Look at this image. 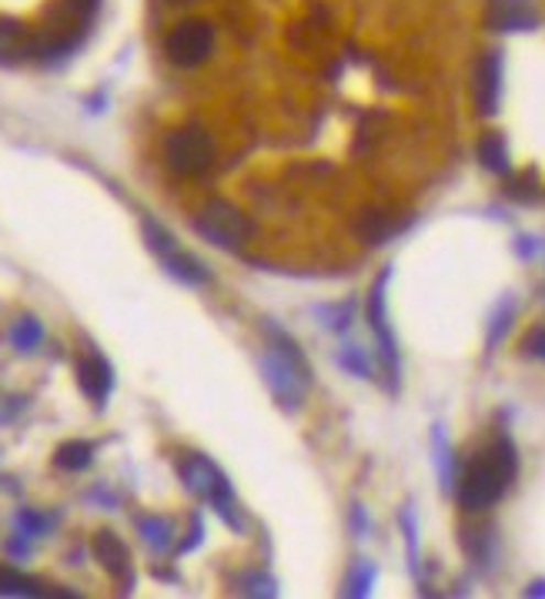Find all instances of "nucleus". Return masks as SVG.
<instances>
[{
	"instance_id": "0eeeda50",
	"label": "nucleus",
	"mask_w": 545,
	"mask_h": 599,
	"mask_svg": "<svg viewBox=\"0 0 545 599\" xmlns=\"http://www.w3.org/2000/svg\"><path fill=\"white\" fill-rule=\"evenodd\" d=\"M389 279H392V269H385L372 292H369V305H366V318L379 338V352H382V366L392 379V392L399 389V372H402V362H399V341H395V331L389 325V308H385V288H389Z\"/></svg>"
},
{
	"instance_id": "f3484780",
	"label": "nucleus",
	"mask_w": 545,
	"mask_h": 599,
	"mask_svg": "<svg viewBox=\"0 0 545 599\" xmlns=\"http://www.w3.org/2000/svg\"><path fill=\"white\" fill-rule=\"evenodd\" d=\"M11 341H14V349H18V352H34V349L41 346V341H44V325H41L34 315H24V318L14 322Z\"/></svg>"
},
{
	"instance_id": "423d86ee",
	"label": "nucleus",
	"mask_w": 545,
	"mask_h": 599,
	"mask_svg": "<svg viewBox=\"0 0 545 599\" xmlns=\"http://www.w3.org/2000/svg\"><path fill=\"white\" fill-rule=\"evenodd\" d=\"M195 231H198L208 244H215V248H221V251H238V248H244L248 238H251V221H248L231 202L215 198V202L201 205V211L195 215Z\"/></svg>"
},
{
	"instance_id": "a211bd4d",
	"label": "nucleus",
	"mask_w": 545,
	"mask_h": 599,
	"mask_svg": "<svg viewBox=\"0 0 545 599\" xmlns=\"http://www.w3.org/2000/svg\"><path fill=\"white\" fill-rule=\"evenodd\" d=\"M138 530H141V540H144L151 549H157V553L171 549L174 526H171L167 520H161V516H144V520L138 523Z\"/></svg>"
},
{
	"instance_id": "c756f323",
	"label": "nucleus",
	"mask_w": 545,
	"mask_h": 599,
	"mask_svg": "<svg viewBox=\"0 0 545 599\" xmlns=\"http://www.w3.org/2000/svg\"><path fill=\"white\" fill-rule=\"evenodd\" d=\"M171 4H188V0H171Z\"/></svg>"
},
{
	"instance_id": "5701e85b",
	"label": "nucleus",
	"mask_w": 545,
	"mask_h": 599,
	"mask_svg": "<svg viewBox=\"0 0 545 599\" xmlns=\"http://www.w3.org/2000/svg\"><path fill=\"white\" fill-rule=\"evenodd\" d=\"M18 533L28 536V540L44 536V533H47V520L41 516V512H34V509H21V512H18Z\"/></svg>"
},
{
	"instance_id": "c85d7f7f",
	"label": "nucleus",
	"mask_w": 545,
	"mask_h": 599,
	"mask_svg": "<svg viewBox=\"0 0 545 599\" xmlns=\"http://www.w3.org/2000/svg\"><path fill=\"white\" fill-rule=\"evenodd\" d=\"M525 596H545V579H538V582L525 586Z\"/></svg>"
},
{
	"instance_id": "a878e982",
	"label": "nucleus",
	"mask_w": 545,
	"mask_h": 599,
	"mask_svg": "<svg viewBox=\"0 0 545 599\" xmlns=\"http://www.w3.org/2000/svg\"><path fill=\"white\" fill-rule=\"evenodd\" d=\"M241 582H248V586H241V592H248V596H275L279 589H275V579H268V576H241Z\"/></svg>"
},
{
	"instance_id": "2eb2a0df",
	"label": "nucleus",
	"mask_w": 545,
	"mask_h": 599,
	"mask_svg": "<svg viewBox=\"0 0 545 599\" xmlns=\"http://www.w3.org/2000/svg\"><path fill=\"white\" fill-rule=\"evenodd\" d=\"M44 592H51V589H44L41 579L0 563V596H44Z\"/></svg>"
},
{
	"instance_id": "393cba45",
	"label": "nucleus",
	"mask_w": 545,
	"mask_h": 599,
	"mask_svg": "<svg viewBox=\"0 0 545 599\" xmlns=\"http://www.w3.org/2000/svg\"><path fill=\"white\" fill-rule=\"evenodd\" d=\"M402 530H405V540H408V556H412L408 563H412V569L418 573V536H415L418 530H415V516H412V509H405V512H402Z\"/></svg>"
},
{
	"instance_id": "1a4fd4ad",
	"label": "nucleus",
	"mask_w": 545,
	"mask_h": 599,
	"mask_svg": "<svg viewBox=\"0 0 545 599\" xmlns=\"http://www.w3.org/2000/svg\"><path fill=\"white\" fill-rule=\"evenodd\" d=\"M502 105V54L489 51L476 67V111L482 118L499 115Z\"/></svg>"
},
{
	"instance_id": "ddd939ff",
	"label": "nucleus",
	"mask_w": 545,
	"mask_h": 599,
	"mask_svg": "<svg viewBox=\"0 0 545 599\" xmlns=\"http://www.w3.org/2000/svg\"><path fill=\"white\" fill-rule=\"evenodd\" d=\"M476 154H479V164L486 171H492V175H509L512 171V157H509V144L499 131H489L479 138L476 144Z\"/></svg>"
},
{
	"instance_id": "4be33fe9",
	"label": "nucleus",
	"mask_w": 545,
	"mask_h": 599,
	"mask_svg": "<svg viewBox=\"0 0 545 599\" xmlns=\"http://www.w3.org/2000/svg\"><path fill=\"white\" fill-rule=\"evenodd\" d=\"M338 366L348 369V372L358 375V379H372V366H369L366 352H361L358 346H345V349L338 352Z\"/></svg>"
},
{
	"instance_id": "9d476101",
	"label": "nucleus",
	"mask_w": 545,
	"mask_h": 599,
	"mask_svg": "<svg viewBox=\"0 0 545 599\" xmlns=\"http://www.w3.org/2000/svg\"><path fill=\"white\" fill-rule=\"evenodd\" d=\"M95 556H98V563L121 582V589L128 592L131 586H134V569H131V553H128V546H124V540L118 536V533H111V530H101L98 536H95Z\"/></svg>"
},
{
	"instance_id": "39448f33",
	"label": "nucleus",
	"mask_w": 545,
	"mask_h": 599,
	"mask_svg": "<svg viewBox=\"0 0 545 599\" xmlns=\"http://www.w3.org/2000/svg\"><path fill=\"white\" fill-rule=\"evenodd\" d=\"M164 161H167V167L174 171V175H185V178L205 175V171L215 164V141L198 124L177 128L164 141Z\"/></svg>"
},
{
	"instance_id": "bb28decb",
	"label": "nucleus",
	"mask_w": 545,
	"mask_h": 599,
	"mask_svg": "<svg viewBox=\"0 0 545 599\" xmlns=\"http://www.w3.org/2000/svg\"><path fill=\"white\" fill-rule=\"evenodd\" d=\"M525 352L545 362V328H535V331L525 338Z\"/></svg>"
},
{
	"instance_id": "aec40b11",
	"label": "nucleus",
	"mask_w": 545,
	"mask_h": 599,
	"mask_svg": "<svg viewBox=\"0 0 545 599\" xmlns=\"http://www.w3.org/2000/svg\"><path fill=\"white\" fill-rule=\"evenodd\" d=\"M372 582H375V566L358 559L355 569L348 573V582H345V596H369L372 592Z\"/></svg>"
},
{
	"instance_id": "7ed1b4c3",
	"label": "nucleus",
	"mask_w": 545,
	"mask_h": 599,
	"mask_svg": "<svg viewBox=\"0 0 545 599\" xmlns=\"http://www.w3.org/2000/svg\"><path fill=\"white\" fill-rule=\"evenodd\" d=\"M177 472H181V482L188 486V492H195L198 499H208V502L218 509V516H221L231 530H238V533L244 530L241 512H238V499H235V489H231L228 476L221 472V466H215V462H211L208 456H201V453H192V456L181 459Z\"/></svg>"
},
{
	"instance_id": "cd10ccee",
	"label": "nucleus",
	"mask_w": 545,
	"mask_h": 599,
	"mask_svg": "<svg viewBox=\"0 0 545 599\" xmlns=\"http://www.w3.org/2000/svg\"><path fill=\"white\" fill-rule=\"evenodd\" d=\"M201 536H205V526H201V516H195V520H192V540H188V543H181L177 549H181V553L195 549V546L201 543Z\"/></svg>"
},
{
	"instance_id": "6e6552de",
	"label": "nucleus",
	"mask_w": 545,
	"mask_h": 599,
	"mask_svg": "<svg viewBox=\"0 0 545 599\" xmlns=\"http://www.w3.org/2000/svg\"><path fill=\"white\" fill-rule=\"evenodd\" d=\"M164 51H167L171 64H177V67H198L215 51V28L208 21H181L167 34Z\"/></svg>"
},
{
	"instance_id": "b1692460",
	"label": "nucleus",
	"mask_w": 545,
	"mask_h": 599,
	"mask_svg": "<svg viewBox=\"0 0 545 599\" xmlns=\"http://www.w3.org/2000/svg\"><path fill=\"white\" fill-rule=\"evenodd\" d=\"M21 41H24V31L14 21H0V61L21 51Z\"/></svg>"
},
{
	"instance_id": "4468645a",
	"label": "nucleus",
	"mask_w": 545,
	"mask_h": 599,
	"mask_svg": "<svg viewBox=\"0 0 545 599\" xmlns=\"http://www.w3.org/2000/svg\"><path fill=\"white\" fill-rule=\"evenodd\" d=\"M405 228H408V221L392 218L389 211H369L366 218L358 221V235L366 238L369 244H382V241L395 238V235H399V231H405Z\"/></svg>"
},
{
	"instance_id": "9b49d317",
	"label": "nucleus",
	"mask_w": 545,
	"mask_h": 599,
	"mask_svg": "<svg viewBox=\"0 0 545 599\" xmlns=\"http://www.w3.org/2000/svg\"><path fill=\"white\" fill-rule=\"evenodd\" d=\"M77 382H80V392L95 402V405H105L111 389H115V369L105 356L90 352L77 362Z\"/></svg>"
},
{
	"instance_id": "f257e3e1",
	"label": "nucleus",
	"mask_w": 545,
	"mask_h": 599,
	"mask_svg": "<svg viewBox=\"0 0 545 599\" xmlns=\"http://www.w3.org/2000/svg\"><path fill=\"white\" fill-rule=\"evenodd\" d=\"M515 476H519V453H515V443H512L509 436H499V439H495L482 456H476V459L469 462V469L462 472L459 489H456L459 505H462L466 512H486V509H492V505L505 495V489L515 482Z\"/></svg>"
},
{
	"instance_id": "dca6fc26",
	"label": "nucleus",
	"mask_w": 545,
	"mask_h": 599,
	"mask_svg": "<svg viewBox=\"0 0 545 599\" xmlns=\"http://www.w3.org/2000/svg\"><path fill=\"white\" fill-rule=\"evenodd\" d=\"M90 462H95V446H90V443H64L54 453V466L64 469V472H80Z\"/></svg>"
},
{
	"instance_id": "20e7f679",
	"label": "nucleus",
	"mask_w": 545,
	"mask_h": 599,
	"mask_svg": "<svg viewBox=\"0 0 545 599\" xmlns=\"http://www.w3.org/2000/svg\"><path fill=\"white\" fill-rule=\"evenodd\" d=\"M144 241L148 248L161 259L164 272L174 275L177 282H185V285H208L211 282V272L201 265V259H195L192 251H185L177 244V238L154 218H144Z\"/></svg>"
},
{
	"instance_id": "412c9836",
	"label": "nucleus",
	"mask_w": 545,
	"mask_h": 599,
	"mask_svg": "<svg viewBox=\"0 0 545 599\" xmlns=\"http://www.w3.org/2000/svg\"><path fill=\"white\" fill-rule=\"evenodd\" d=\"M512 318H515V302H512V298H505V302L495 308L492 325H489V349H495L499 341L505 338V331L512 328Z\"/></svg>"
},
{
	"instance_id": "6ab92c4d",
	"label": "nucleus",
	"mask_w": 545,
	"mask_h": 599,
	"mask_svg": "<svg viewBox=\"0 0 545 599\" xmlns=\"http://www.w3.org/2000/svg\"><path fill=\"white\" fill-rule=\"evenodd\" d=\"M435 462H438V472H442V489L451 492V482H456V459H451V449H448L442 425L435 429Z\"/></svg>"
},
{
	"instance_id": "f03ea898",
	"label": "nucleus",
	"mask_w": 545,
	"mask_h": 599,
	"mask_svg": "<svg viewBox=\"0 0 545 599\" xmlns=\"http://www.w3.org/2000/svg\"><path fill=\"white\" fill-rule=\"evenodd\" d=\"M264 331H268V349L261 352V375L271 395L279 399V405L295 412L305 405V395L312 389V366L292 335H285L271 322L264 325Z\"/></svg>"
},
{
	"instance_id": "f8f14e48",
	"label": "nucleus",
	"mask_w": 545,
	"mask_h": 599,
	"mask_svg": "<svg viewBox=\"0 0 545 599\" xmlns=\"http://www.w3.org/2000/svg\"><path fill=\"white\" fill-rule=\"evenodd\" d=\"M486 24L492 31H535L538 14L528 0H489L486 8Z\"/></svg>"
}]
</instances>
